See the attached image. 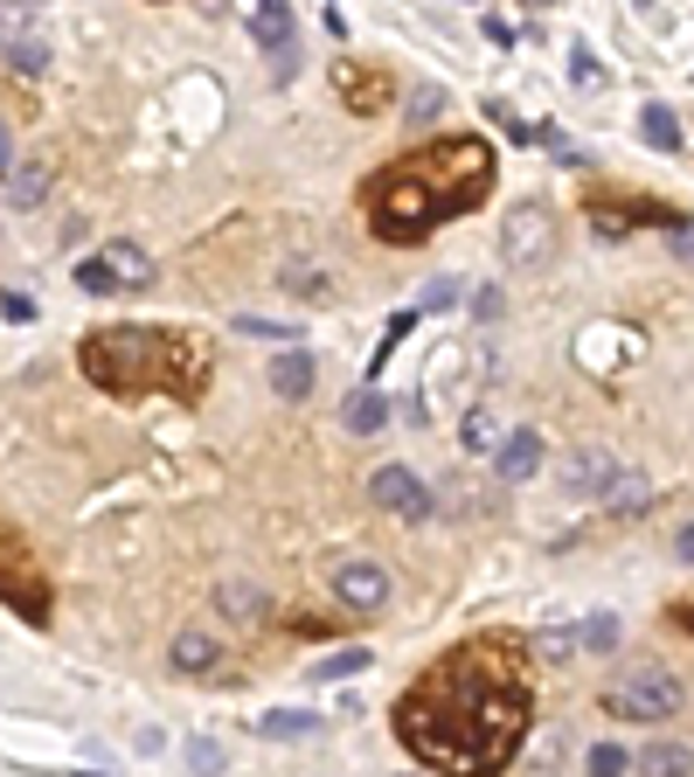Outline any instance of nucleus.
<instances>
[{
    "instance_id": "1",
    "label": "nucleus",
    "mask_w": 694,
    "mask_h": 777,
    "mask_svg": "<svg viewBox=\"0 0 694 777\" xmlns=\"http://www.w3.org/2000/svg\"><path fill=\"white\" fill-rule=\"evenodd\" d=\"M528 666L507 639L452 645L445 660L417 673L396 702V736L424 770L438 777H500L514 749L528 743Z\"/></svg>"
},
{
    "instance_id": "2",
    "label": "nucleus",
    "mask_w": 694,
    "mask_h": 777,
    "mask_svg": "<svg viewBox=\"0 0 694 777\" xmlns=\"http://www.w3.org/2000/svg\"><path fill=\"white\" fill-rule=\"evenodd\" d=\"M486 195H494V146L466 133V139H431L390 160L369 180L362 209L382 244H424L438 222L479 209Z\"/></svg>"
},
{
    "instance_id": "3",
    "label": "nucleus",
    "mask_w": 694,
    "mask_h": 777,
    "mask_svg": "<svg viewBox=\"0 0 694 777\" xmlns=\"http://www.w3.org/2000/svg\"><path fill=\"white\" fill-rule=\"evenodd\" d=\"M76 369H84L105 396H167L195 403L201 382H209V348H195L188 333H167V327H105V333H84L76 348Z\"/></svg>"
},
{
    "instance_id": "4",
    "label": "nucleus",
    "mask_w": 694,
    "mask_h": 777,
    "mask_svg": "<svg viewBox=\"0 0 694 777\" xmlns=\"http://www.w3.org/2000/svg\"><path fill=\"white\" fill-rule=\"evenodd\" d=\"M681 702H687V687H681V673H666V666L619 673V681L604 687V715L611 722H674Z\"/></svg>"
},
{
    "instance_id": "5",
    "label": "nucleus",
    "mask_w": 694,
    "mask_h": 777,
    "mask_svg": "<svg viewBox=\"0 0 694 777\" xmlns=\"http://www.w3.org/2000/svg\"><path fill=\"white\" fill-rule=\"evenodd\" d=\"M0 604H14L29 625H49V583L29 556V541H21L8 521H0Z\"/></svg>"
},
{
    "instance_id": "6",
    "label": "nucleus",
    "mask_w": 694,
    "mask_h": 777,
    "mask_svg": "<svg viewBox=\"0 0 694 777\" xmlns=\"http://www.w3.org/2000/svg\"><path fill=\"white\" fill-rule=\"evenodd\" d=\"M500 265L507 271H542V265H556V216L535 209V201H521V209L500 222Z\"/></svg>"
},
{
    "instance_id": "7",
    "label": "nucleus",
    "mask_w": 694,
    "mask_h": 777,
    "mask_svg": "<svg viewBox=\"0 0 694 777\" xmlns=\"http://www.w3.org/2000/svg\"><path fill=\"white\" fill-rule=\"evenodd\" d=\"M333 598H341V611H354V618H375L382 604H390V569L369 562V556L333 562Z\"/></svg>"
},
{
    "instance_id": "8",
    "label": "nucleus",
    "mask_w": 694,
    "mask_h": 777,
    "mask_svg": "<svg viewBox=\"0 0 694 777\" xmlns=\"http://www.w3.org/2000/svg\"><path fill=\"white\" fill-rule=\"evenodd\" d=\"M369 500L382 507V514H403V521H424L431 514V486L410 473V465H382V473L369 479Z\"/></svg>"
},
{
    "instance_id": "9",
    "label": "nucleus",
    "mask_w": 694,
    "mask_h": 777,
    "mask_svg": "<svg viewBox=\"0 0 694 777\" xmlns=\"http://www.w3.org/2000/svg\"><path fill=\"white\" fill-rule=\"evenodd\" d=\"M250 35H257V49H271L278 76H286V63H292V8H286V0H257V8H250Z\"/></svg>"
},
{
    "instance_id": "10",
    "label": "nucleus",
    "mask_w": 694,
    "mask_h": 777,
    "mask_svg": "<svg viewBox=\"0 0 694 777\" xmlns=\"http://www.w3.org/2000/svg\"><path fill=\"white\" fill-rule=\"evenodd\" d=\"M611 479H619V458L604 445H583V452L562 458V486H570V494H604Z\"/></svg>"
},
{
    "instance_id": "11",
    "label": "nucleus",
    "mask_w": 694,
    "mask_h": 777,
    "mask_svg": "<svg viewBox=\"0 0 694 777\" xmlns=\"http://www.w3.org/2000/svg\"><path fill=\"white\" fill-rule=\"evenodd\" d=\"M542 437H535V431H507L500 437V452H494V473L507 479V486H521V479H535V473H542Z\"/></svg>"
},
{
    "instance_id": "12",
    "label": "nucleus",
    "mask_w": 694,
    "mask_h": 777,
    "mask_svg": "<svg viewBox=\"0 0 694 777\" xmlns=\"http://www.w3.org/2000/svg\"><path fill=\"white\" fill-rule=\"evenodd\" d=\"M216 660H222V645H216L209 632H195V625H188V632H174V645H167V666H174V673H188V681H195V673H209Z\"/></svg>"
},
{
    "instance_id": "13",
    "label": "nucleus",
    "mask_w": 694,
    "mask_h": 777,
    "mask_svg": "<svg viewBox=\"0 0 694 777\" xmlns=\"http://www.w3.org/2000/svg\"><path fill=\"white\" fill-rule=\"evenodd\" d=\"M271 388H278L286 403H305V396H313V354H305V348H286V354L271 361Z\"/></svg>"
},
{
    "instance_id": "14",
    "label": "nucleus",
    "mask_w": 694,
    "mask_h": 777,
    "mask_svg": "<svg viewBox=\"0 0 694 777\" xmlns=\"http://www.w3.org/2000/svg\"><path fill=\"white\" fill-rule=\"evenodd\" d=\"M632 770L639 777H694V749L687 743H646L632 757Z\"/></svg>"
},
{
    "instance_id": "15",
    "label": "nucleus",
    "mask_w": 694,
    "mask_h": 777,
    "mask_svg": "<svg viewBox=\"0 0 694 777\" xmlns=\"http://www.w3.org/2000/svg\"><path fill=\"white\" fill-rule=\"evenodd\" d=\"M105 265H112V278H118V292H139V284L153 278V257L139 250V244H105Z\"/></svg>"
},
{
    "instance_id": "16",
    "label": "nucleus",
    "mask_w": 694,
    "mask_h": 777,
    "mask_svg": "<svg viewBox=\"0 0 694 777\" xmlns=\"http://www.w3.org/2000/svg\"><path fill=\"white\" fill-rule=\"evenodd\" d=\"M216 604H222L229 618H237V625H257V618L271 611V598H265V590H257V583H244V577H229V583L216 590Z\"/></svg>"
},
{
    "instance_id": "17",
    "label": "nucleus",
    "mask_w": 694,
    "mask_h": 777,
    "mask_svg": "<svg viewBox=\"0 0 694 777\" xmlns=\"http://www.w3.org/2000/svg\"><path fill=\"white\" fill-rule=\"evenodd\" d=\"M42 195H49V160H14L8 167V201L14 209H35Z\"/></svg>"
},
{
    "instance_id": "18",
    "label": "nucleus",
    "mask_w": 694,
    "mask_h": 777,
    "mask_svg": "<svg viewBox=\"0 0 694 777\" xmlns=\"http://www.w3.org/2000/svg\"><path fill=\"white\" fill-rule=\"evenodd\" d=\"M341 424H348L354 437H375L382 424H390V403H382L375 388H354V396H348V410H341Z\"/></svg>"
},
{
    "instance_id": "19",
    "label": "nucleus",
    "mask_w": 694,
    "mask_h": 777,
    "mask_svg": "<svg viewBox=\"0 0 694 777\" xmlns=\"http://www.w3.org/2000/svg\"><path fill=\"white\" fill-rule=\"evenodd\" d=\"M313 729H320L313 708H271L265 722H257V736H271V743H299V736H313Z\"/></svg>"
},
{
    "instance_id": "20",
    "label": "nucleus",
    "mask_w": 694,
    "mask_h": 777,
    "mask_svg": "<svg viewBox=\"0 0 694 777\" xmlns=\"http://www.w3.org/2000/svg\"><path fill=\"white\" fill-rule=\"evenodd\" d=\"M611 514H646V500H653V486L646 479H639V473H619V479H611L604 486V494H598Z\"/></svg>"
},
{
    "instance_id": "21",
    "label": "nucleus",
    "mask_w": 694,
    "mask_h": 777,
    "mask_svg": "<svg viewBox=\"0 0 694 777\" xmlns=\"http://www.w3.org/2000/svg\"><path fill=\"white\" fill-rule=\"evenodd\" d=\"M0 63H8L14 76H42L49 70V49L35 35H8V42H0Z\"/></svg>"
},
{
    "instance_id": "22",
    "label": "nucleus",
    "mask_w": 694,
    "mask_h": 777,
    "mask_svg": "<svg viewBox=\"0 0 694 777\" xmlns=\"http://www.w3.org/2000/svg\"><path fill=\"white\" fill-rule=\"evenodd\" d=\"M333 76H341V97H348V105H362V112H382V105H390V84H382V76H354L348 63L333 70Z\"/></svg>"
},
{
    "instance_id": "23",
    "label": "nucleus",
    "mask_w": 694,
    "mask_h": 777,
    "mask_svg": "<svg viewBox=\"0 0 694 777\" xmlns=\"http://www.w3.org/2000/svg\"><path fill=\"white\" fill-rule=\"evenodd\" d=\"M639 133H646V146H660V153H681V125H674V112H666V105L639 112Z\"/></svg>"
},
{
    "instance_id": "24",
    "label": "nucleus",
    "mask_w": 694,
    "mask_h": 777,
    "mask_svg": "<svg viewBox=\"0 0 694 777\" xmlns=\"http://www.w3.org/2000/svg\"><path fill=\"white\" fill-rule=\"evenodd\" d=\"M458 437H466V452H500V424H494V410H466Z\"/></svg>"
},
{
    "instance_id": "25",
    "label": "nucleus",
    "mask_w": 694,
    "mask_h": 777,
    "mask_svg": "<svg viewBox=\"0 0 694 777\" xmlns=\"http://www.w3.org/2000/svg\"><path fill=\"white\" fill-rule=\"evenodd\" d=\"M354 673H369V645H348V653H327L313 666V681H354Z\"/></svg>"
},
{
    "instance_id": "26",
    "label": "nucleus",
    "mask_w": 694,
    "mask_h": 777,
    "mask_svg": "<svg viewBox=\"0 0 694 777\" xmlns=\"http://www.w3.org/2000/svg\"><path fill=\"white\" fill-rule=\"evenodd\" d=\"M76 292H91V299H112L118 292V278L105 257H76Z\"/></svg>"
},
{
    "instance_id": "27",
    "label": "nucleus",
    "mask_w": 694,
    "mask_h": 777,
    "mask_svg": "<svg viewBox=\"0 0 694 777\" xmlns=\"http://www.w3.org/2000/svg\"><path fill=\"white\" fill-rule=\"evenodd\" d=\"M286 292H299V299H327V271H320V265H299V257H292V265H286Z\"/></svg>"
},
{
    "instance_id": "28",
    "label": "nucleus",
    "mask_w": 694,
    "mask_h": 777,
    "mask_svg": "<svg viewBox=\"0 0 694 777\" xmlns=\"http://www.w3.org/2000/svg\"><path fill=\"white\" fill-rule=\"evenodd\" d=\"M222 764H229V749H222L216 736H195V743H188V770H195V777H216Z\"/></svg>"
},
{
    "instance_id": "29",
    "label": "nucleus",
    "mask_w": 694,
    "mask_h": 777,
    "mask_svg": "<svg viewBox=\"0 0 694 777\" xmlns=\"http://www.w3.org/2000/svg\"><path fill=\"white\" fill-rule=\"evenodd\" d=\"M528 653L542 660V666H562V660L577 653V639H570V632H535V639H528Z\"/></svg>"
},
{
    "instance_id": "30",
    "label": "nucleus",
    "mask_w": 694,
    "mask_h": 777,
    "mask_svg": "<svg viewBox=\"0 0 694 777\" xmlns=\"http://www.w3.org/2000/svg\"><path fill=\"white\" fill-rule=\"evenodd\" d=\"M625 770H632V757H625L619 743H598V749H590V777H625Z\"/></svg>"
},
{
    "instance_id": "31",
    "label": "nucleus",
    "mask_w": 694,
    "mask_h": 777,
    "mask_svg": "<svg viewBox=\"0 0 694 777\" xmlns=\"http://www.w3.org/2000/svg\"><path fill=\"white\" fill-rule=\"evenodd\" d=\"M570 84H577V91H598V84H604V70H598V56H590V49H583V42L570 49Z\"/></svg>"
},
{
    "instance_id": "32",
    "label": "nucleus",
    "mask_w": 694,
    "mask_h": 777,
    "mask_svg": "<svg viewBox=\"0 0 694 777\" xmlns=\"http://www.w3.org/2000/svg\"><path fill=\"white\" fill-rule=\"evenodd\" d=\"M237 333H257V341H299L292 327H278V320H257V313H237Z\"/></svg>"
},
{
    "instance_id": "33",
    "label": "nucleus",
    "mask_w": 694,
    "mask_h": 777,
    "mask_svg": "<svg viewBox=\"0 0 694 777\" xmlns=\"http://www.w3.org/2000/svg\"><path fill=\"white\" fill-rule=\"evenodd\" d=\"M486 118H500V133H507V139H535V125H528V118H514L507 105H486Z\"/></svg>"
},
{
    "instance_id": "34",
    "label": "nucleus",
    "mask_w": 694,
    "mask_h": 777,
    "mask_svg": "<svg viewBox=\"0 0 694 777\" xmlns=\"http://www.w3.org/2000/svg\"><path fill=\"white\" fill-rule=\"evenodd\" d=\"M583 645H598V653H604V645H619V618H590Z\"/></svg>"
},
{
    "instance_id": "35",
    "label": "nucleus",
    "mask_w": 694,
    "mask_h": 777,
    "mask_svg": "<svg viewBox=\"0 0 694 777\" xmlns=\"http://www.w3.org/2000/svg\"><path fill=\"white\" fill-rule=\"evenodd\" d=\"M286 625H292L299 639H327V632H333V618H313V611H299V618H286Z\"/></svg>"
},
{
    "instance_id": "36",
    "label": "nucleus",
    "mask_w": 694,
    "mask_h": 777,
    "mask_svg": "<svg viewBox=\"0 0 694 777\" xmlns=\"http://www.w3.org/2000/svg\"><path fill=\"white\" fill-rule=\"evenodd\" d=\"M666 237H674V257L694 265V222H666Z\"/></svg>"
},
{
    "instance_id": "37",
    "label": "nucleus",
    "mask_w": 694,
    "mask_h": 777,
    "mask_svg": "<svg viewBox=\"0 0 694 777\" xmlns=\"http://www.w3.org/2000/svg\"><path fill=\"white\" fill-rule=\"evenodd\" d=\"M0 313H8V320H35V299H21V292H8V299H0Z\"/></svg>"
},
{
    "instance_id": "38",
    "label": "nucleus",
    "mask_w": 694,
    "mask_h": 777,
    "mask_svg": "<svg viewBox=\"0 0 694 777\" xmlns=\"http://www.w3.org/2000/svg\"><path fill=\"white\" fill-rule=\"evenodd\" d=\"M14 167V139H8V125H0V174Z\"/></svg>"
},
{
    "instance_id": "39",
    "label": "nucleus",
    "mask_w": 694,
    "mask_h": 777,
    "mask_svg": "<svg viewBox=\"0 0 694 777\" xmlns=\"http://www.w3.org/2000/svg\"><path fill=\"white\" fill-rule=\"evenodd\" d=\"M674 625H681V632H694V604H681V611H674Z\"/></svg>"
},
{
    "instance_id": "40",
    "label": "nucleus",
    "mask_w": 694,
    "mask_h": 777,
    "mask_svg": "<svg viewBox=\"0 0 694 777\" xmlns=\"http://www.w3.org/2000/svg\"><path fill=\"white\" fill-rule=\"evenodd\" d=\"M681 549H687V556H694V528H687V535H681Z\"/></svg>"
},
{
    "instance_id": "41",
    "label": "nucleus",
    "mask_w": 694,
    "mask_h": 777,
    "mask_svg": "<svg viewBox=\"0 0 694 777\" xmlns=\"http://www.w3.org/2000/svg\"><path fill=\"white\" fill-rule=\"evenodd\" d=\"M521 8H549V0H521Z\"/></svg>"
}]
</instances>
